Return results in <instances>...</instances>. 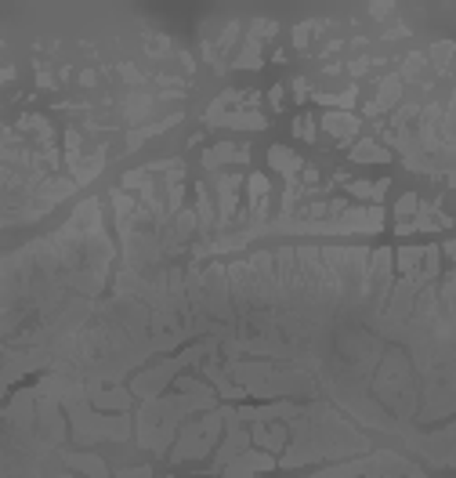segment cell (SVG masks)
<instances>
[{"instance_id":"obj_8","label":"cell","mask_w":456,"mask_h":478,"mask_svg":"<svg viewBox=\"0 0 456 478\" xmlns=\"http://www.w3.org/2000/svg\"><path fill=\"white\" fill-rule=\"evenodd\" d=\"M351 160H355V163H369V160H373V163H387L391 156H387V149H380L377 141L366 138V141H359L355 149H351Z\"/></svg>"},{"instance_id":"obj_6","label":"cell","mask_w":456,"mask_h":478,"mask_svg":"<svg viewBox=\"0 0 456 478\" xmlns=\"http://www.w3.org/2000/svg\"><path fill=\"white\" fill-rule=\"evenodd\" d=\"M268 160H272V167L276 171H283L286 178H294V174H301V156L297 153H290V149H283V145H276V149L272 153H268Z\"/></svg>"},{"instance_id":"obj_2","label":"cell","mask_w":456,"mask_h":478,"mask_svg":"<svg viewBox=\"0 0 456 478\" xmlns=\"http://www.w3.org/2000/svg\"><path fill=\"white\" fill-rule=\"evenodd\" d=\"M239 185H243V178L239 174H225L221 181H218V218H221V225H228L236 218V199H239Z\"/></svg>"},{"instance_id":"obj_3","label":"cell","mask_w":456,"mask_h":478,"mask_svg":"<svg viewBox=\"0 0 456 478\" xmlns=\"http://www.w3.org/2000/svg\"><path fill=\"white\" fill-rule=\"evenodd\" d=\"M322 127L334 134L337 141H351V134L359 131V120L348 116V113H326V116H322Z\"/></svg>"},{"instance_id":"obj_1","label":"cell","mask_w":456,"mask_h":478,"mask_svg":"<svg viewBox=\"0 0 456 478\" xmlns=\"http://www.w3.org/2000/svg\"><path fill=\"white\" fill-rule=\"evenodd\" d=\"M218 421H221V417H206V421H199V424H189V428H185V431H181V442L174 446V456H178V461L203 456L206 449H211L214 435H218Z\"/></svg>"},{"instance_id":"obj_18","label":"cell","mask_w":456,"mask_h":478,"mask_svg":"<svg viewBox=\"0 0 456 478\" xmlns=\"http://www.w3.org/2000/svg\"><path fill=\"white\" fill-rule=\"evenodd\" d=\"M268 101H272V109H279V101H283V87H272V94H268Z\"/></svg>"},{"instance_id":"obj_9","label":"cell","mask_w":456,"mask_h":478,"mask_svg":"<svg viewBox=\"0 0 456 478\" xmlns=\"http://www.w3.org/2000/svg\"><path fill=\"white\" fill-rule=\"evenodd\" d=\"M236 153H239V149H236V145H228V141H225V145H214V149L203 156V167H206V171H218L221 163L236 160Z\"/></svg>"},{"instance_id":"obj_11","label":"cell","mask_w":456,"mask_h":478,"mask_svg":"<svg viewBox=\"0 0 456 478\" xmlns=\"http://www.w3.org/2000/svg\"><path fill=\"white\" fill-rule=\"evenodd\" d=\"M250 439H254V442H261V446H268V449H279V446L286 442V428H283V424H276L272 431H264V428L257 424Z\"/></svg>"},{"instance_id":"obj_4","label":"cell","mask_w":456,"mask_h":478,"mask_svg":"<svg viewBox=\"0 0 456 478\" xmlns=\"http://www.w3.org/2000/svg\"><path fill=\"white\" fill-rule=\"evenodd\" d=\"M268 468H276V461L268 453H243V461H236L232 468H225L228 475H254V471H268Z\"/></svg>"},{"instance_id":"obj_12","label":"cell","mask_w":456,"mask_h":478,"mask_svg":"<svg viewBox=\"0 0 456 478\" xmlns=\"http://www.w3.org/2000/svg\"><path fill=\"white\" fill-rule=\"evenodd\" d=\"M399 91H402V80H399V76H384V80H380V98L373 101V106H377V113H380V109H387L391 101L399 98Z\"/></svg>"},{"instance_id":"obj_15","label":"cell","mask_w":456,"mask_h":478,"mask_svg":"<svg viewBox=\"0 0 456 478\" xmlns=\"http://www.w3.org/2000/svg\"><path fill=\"white\" fill-rule=\"evenodd\" d=\"M420 206V199H417V192H406L402 199H399V214H413Z\"/></svg>"},{"instance_id":"obj_10","label":"cell","mask_w":456,"mask_h":478,"mask_svg":"<svg viewBox=\"0 0 456 478\" xmlns=\"http://www.w3.org/2000/svg\"><path fill=\"white\" fill-rule=\"evenodd\" d=\"M94 406H101V409H127L131 406V395L123 391V388H113V391L94 395Z\"/></svg>"},{"instance_id":"obj_13","label":"cell","mask_w":456,"mask_h":478,"mask_svg":"<svg viewBox=\"0 0 456 478\" xmlns=\"http://www.w3.org/2000/svg\"><path fill=\"white\" fill-rule=\"evenodd\" d=\"M236 66H243V69H257L261 66V44H257V40H246V44H243V55L236 58Z\"/></svg>"},{"instance_id":"obj_7","label":"cell","mask_w":456,"mask_h":478,"mask_svg":"<svg viewBox=\"0 0 456 478\" xmlns=\"http://www.w3.org/2000/svg\"><path fill=\"white\" fill-rule=\"evenodd\" d=\"M387 178H380V181H351L348 185V192L355 196V199H373V203H380L384 199V192H387Z\"/></svg>"},{"instance_id":"obj_17","label":"cell","mask_w":456,"mask_h":478,"mask_svg":"<svg viewBox=\"0 0 456 478\" xmlns=\"http://www.w3.org/2000/svg\"><path fill=\"white\" fill-rule=\"evenodd\" d=\"M434 62H442V69H446V62H449V55H453V44H434Z\"/></svg>"},{"instance_id":"obj_14","label":"cell","mask_w":456,"mask_h":478,"mask_svg":"<svg viewBox=\"0 0 456 478\" xmlns=\"http://www.w3.org/2000/svg\"><path fill=\"white\" fill-rule=\"evenodd\" d=\"M294 131H297V138H304V141H312V138H315V120H312V116H297V123H294Z\"/></svg>"},{"instance_id":"obj_16","label":"cell","mask_w":456,"mask_h":478,"mask_svg":"<svg viewBox=\"0 0 456 478\" xmlns=\"http://www.w3.org/2000/svg\"><path fill=\"white\" fill-rule=\"evenodd\" d=\"M420 66H424V55H409V62H406V76L413 80V76L420 73Z\"/></svg>"},{"instance_id":"obj_5","label":"cell","mask_w":456,"mask_h":478,"mask_svg":"<svg viewBox=\"0 0 456 478\" xmlns=\"http://www.w3.org/2000/svg\"><path fill=\"white\" fill-rule=\"evenodd\" d=\"M246 189H250V211L261 221L264 211H268V178L264 174H250V178H246Z\"/></svg>"}]
</instances>
